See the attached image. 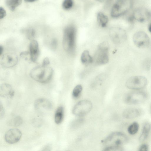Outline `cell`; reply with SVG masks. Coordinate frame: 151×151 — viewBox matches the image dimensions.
<instances>
[{"label": "cell", "instance_id": "obj_30", "mask_svg": "<svg viewBox=\"0 0 151 151\" xmlns=\"http://www.w3.org/2000/svg\"><path fill=\"white\" fill-rule=\"evenodd\" d=\"M148 146L146 144H143L139 147L138 150L140 151H147L148 150Z\"/></svg>", "mask_w": 151, "mask_h": 151}, {"label": "cell", "instance_id": "obj_33", "mask_svg": "<svg viewBox=\"0 0 151 151\" xmlns=\"http://www.w3.org/2000/svg\"><path fill=\"white\" fill-rule=\"evenodd\" d=\"M0 118L1 119L3 118L4 115V109L2 105L1 102L0 103Z\"/></svg>", "mask_w": 151, "mask_h": 151}, {"label": "cell", "instance_id": "obj_17", "mask_svg": "<svg viewBox=\"0 0 151 151\" xmlns=\"http://www.w3.org/2000/svg\"><path fill=\"white\" fill-rule=\"evenodd\" d=\"M139 110L135 108H130L126 109L123 112V117L127 119H133L137 117L140 115Z\"/></svg>", "mask_w": 151, "mask_h": 151}, {"label": "cell", "instance_id": "obj_36", "mask_svg": "<svg viewBox=\"0 0 151 151\" xmlns=\"http://www.w3.org/2000/svg\"><path fill=\"white\" fill-rule=\"evenodd\" d=\"M37 0H24L25 1L27 2H34Z\"/></svg>", "mask_w": 151, "mask_h": 151}, {"label": "cell", "instance_id": "obj_5", "mask_svg": "<svg viewBox=\"0 0 151 151\" xmlns=\"http://www.w3.org/2000/svg\"><path fill=\"white\" fill-rule=\"evenodd\" d=\"M109 45L107 42H104L98 46L96 52L94 60L98 65L107 63L109 61Z\"/></svg>", "mask_w": 151, "mask_h": 151}, {"label": "cell", "instance_id": "obj_28", "mask_svg": "<svg viewBox=\"0 0 151 151\" xmlns=\"http://www.w3.org/2000/svg\"><path fill=\"white\" fill-rule=\"evenodd\" d=\"M83 119H79L74 121L72 123V127L74 128L78 127L83 122Z\"/></svg>", "mask_w": 151, "mask_h": 151}, {"label": "cell", "instance_id": "obj_13", "mask_svg": "<svg viewBox=\"0 0 151 151\" xmlns=\"http://www.w3.org/2000/svg\"><path fill=\"white\" fill-rule=\"evenodd\" d=\"M110 33L113 41L116 43H120L124 41L127 37L125 30L119 27L112 28L110 29Z\"/></svg>", "mask_w": 151, "mask_h": 151}, {"label": "cell", "instance_id": "obj_6", "mask_svg": "<svg viewBox=\"0 0 151 151\" xmlns=\"http://www.w3.org/2000/svg\"><path fill=\"white\" fill-rule=\"evenodd\" d=\"M92 107L91 102L88 100H83L78 102L73 107V114L77 116H82L86 115Z\"/></svg>", "mask_w": 151, "mask_h": 151}, {"label": "cell", "instance_id": "obj_3", "mask_svg": "<svg viewBox=\"0 0 151 151\" xmlns=\"http://www.w3.org/2000/svg\"><path fill=\"white\" fill-rule=\"evenodd\" d=\"M76 30L73 26H69L64 29L63 45L64 50L70 53L74 52L75 47Z\"/></svg>", "mask_w": 151, "mask_h": 151}, {"label": "cell", "instance_id": "obj_2", "mask_svg": "<svg viewBox=\"0 0 151 151\" xmlns=\"http://www.w3.org/2000/svg\"><path fill=\"white\" fill-rule=\"evenodd\" d=\"M53 70L51 67L43 65L37 66L31 70L30 77L35 81L41 83H46L51 79Z\"/></svg>", "mask_w": 151, "mask_h": 151}, {"label": "cell", "instance_id": "obj_23", "mask_svg": "<svg viewBox=\"0 0 151 151\" xmlns=\"http://www.w3.org/2000/svg\"><path fill=\"white\" fill-rule=\"evenodd\" d=\"M139 129V124L136 122H134L128 127L127 131L129 134L134 135L137 132Z\"/></svg>", "mask_w": 151, "mask_h": 151}, {"label": "cell", "instance_id": "obj_16", "mask_svg": "<svg viewBox=\"0 0 151 151\" xmlns=\"http://www.w3.org/2000/svg\"><path fill=\"white\" fill-rule=\"evenodd\" d=\"M14 91L12 86L7 83H4L0 87V96L7 98H12L14 95Z\"/></svg>", "mask_w": 151, "mask_h": 151}, {"label": "cell", "instance_id": "obj_4", "mask_svg": "<svg viewBox=\"0 0 151 151\" xmlns=\"http://www.w3.org/2000/svg\"><path fill=\"white\" fill-rule=\"evenodd\" d=\"M133 4V0H117L112 8L111 16L116 18L124 14L131 9Z\"/></svg>", "mask_w": 151, "mask_h": 151}, {"label": "cell", "instance_id": "obj_35", "mask_svg": "<svg viewBox=\"0 0 151 151\" xmlns=\"http://www.w3.org/2000/svg\"><path fill=\"white\" fill-rule=\"evenodd\" d=\"M148 30L151 33V22L149 24L148 26Z\"/></svg>", "mask_w": 151, "mask_h": 151}, {"label": "cell", "instance_id": "obj_7", "mask_svg": "<svg viewBox=\"0 0 151 151\" xmlns=\"http://www.w3.org/2000/svg\"><path fill=\"white\" fill-rule=\"evenodd\" d=\"M147 96L146 93L142 91L130 92L124 97L125 102L129 104H137L144 102L147 99Z\"/></svg>", "mask_w": 151, "mask_h": 151}, {"label": "cell", "instance_id": "obj_32", "mask_svg": "<svg viewBox=\"0 0 151 151\" xmlns=\"http://www.w3.org/2000/svg\"><path fill=\"white\" fill-rule=\"evenodd\" d=\"M50 61L48 58H45L43 60L42 65L44 66H47L50 64Z\"/></svg>", "mask_w": 151, "mask_h": 151}, {"label": "cell", "instance_id": "obj_21", "mask_svg": "<svg viewBox=\"0 0 151 151\" xmlns=\"http://www.w3.org/2000/svg\"><path fill=\"white\" fill-rule=\"evenodd\" d=\"M98 21L102 27H104L106 25L108 21V17L102 13L100 12L97 15Z\"/></svg>", "mask_w": 151, "mask_h": 151}, {"label": "cell", "instance_id": "obj_37", "mask_svg": "<svg viewBox=\"0 0 151 151\" xmlns=\"http://www.w3.org/2000/svg\"><path fill=\"white\" fill-rule=\"evenodd\" d=\"M97 0L98 1H99V2H103L105 1H107V0Z\"/></svg>", "mask_w": 151, "mask_h": 151}, {"label": "cell", "instance_id": "obj_15", "mask_svg": "<svg viewBox=\"0 0 151 151\" xmlns=\"http://www.w3.org/2000/svg\"><path fill=\"white\" fill-rule=\"evenodd\" d=\"M30 59L33 62H35L39 54V45L37 42L35 40L31 41L29 45Z\"/></svg>", "mask_w": 151, "mask_h": 151}, {"label": "cell", "instance_id": "obj_26", "mask_svg": "<svg viewBox=\"0 0 151 151\" xmlns=\"http://www.w3.org/2000/svg\"><path fill=\"white\" fill-rule=\"evenodd\" d=\"M22 118L19 116H17L13 118L11 120L10 123V124L14 126H19L22 123Z\"/></svg>", "mask_w": 151, "mask_h": 151}, {"label": "cell", "instance_id": "obj_25", "mask_svg": "<svg viewBox=\"0 0 151 151\" xmlns=\"http://www.w3.org/2000/svg\"><path fill=\"white\" fill-rule=\"evenodd\" d=\"M26 36L27 38L31 41L34 40L35 35V32L33 28H29L26 31Z\"/></svg>", "mask_w": 151, "mask_h": 151}, {"label": "cell", "instance_id": "obj_29", "mask_svg": "<svg viewBox=\"0 0 151 151\" xmlns=\"http://www.w3.org/2000/svg\"><path fill=\"white\" fill-rule=\"evenodd\" d=\"M57 44L58 42L57 39L55 38L52 39L50 43L51 48L52 50H55L57 48Z\"/></svg>", "mask_w": 151, "mask_h": 151}, {"label": "cell", "instance_id": "obj_31", "mask_svg": "<svg viewBox=\"0 0 151 151\" xmlns=\"http://www.w3.org/2000/svg\"><path fill=\"white\" fill-rule=\"evenodd\" d=\"M6 13L4 8L2 7L0 8V18H3L6 15Z\"/></svg>", "mask_w": 151, "mask_h": 151}, {"label": "cell", "instance_id": "obj_34", "mask_svg": "<svg viewBox=\"0 0 151 151\" xmlns=\"http://www.w3.org/2000/svg\"><path fill=\"white\" fill-rule=\"evenodd\" d=\"M0 56H1L3 54V50H4L3 47V46H2L1 45L0 46Z\"/></svg>", "mask_w": 151, "mask_h": 151}, {"label": "cell", "instance_id": "obj_1", "mask_svg": "<svg viewBox=\"0 0 151 151\" xmlns=\"http://www.w3.org/2000/svg\"><path fill=\"white\" fill-rule=\"evenodd\" d=\"M127 136L123 133L116 132L112 133L103 141L105 151H122L121 146L128 141Z\"/></svg>", "mask_w": 151, "mask_h": 151}, {"label": "cell", "instance_id": "obj_22", "mask_svg": "<svg viewBox=\"0 0 151 151\" xmlns=\"http://www.w3.org/2000/svg\"><path fill=\"white\" fill-rule=\"evenodd\" d=\"M22 0H7L6 4L9 8L13 11L22 3Z\"/></svg>", "mask_w": 151, "mask_h": 151}, {"label": "cell", "instance_id": "obj_27", "mask_svg": "<svg viewBox=\"0 0 151 151\" xmlns=\"http://www.w3.org/2000/svg\"><path fill=\"white\" fill-rule=\"evenodd\" d=\"M73 2L72 0H64L63 3V6L65 9H69L73 6Z\"/></svg>", "mask_w": 151, "mask_h": 151}, {"label": "cell", "instance_id": "obj_19", "mask_svg": "<svg viewBox=\"0 0 151 151\" xmlns=\"http://www.w3.org/2000/svg\"><path fill=\"white\" fill-rule=\"evenodd\" d=\"M82 63L86 65L92 63L93 61V58L91 56L88 51L86 50L82 52L81 57Z\"/></svg>", "mask_w": 151, "mask_h": 151}, {"label": "cell", "instance_id": "obj_11", "mask_svg": "<svg viewBox=\"0 0 151 151\" xmlns=\"http://www.w3.org/2000/svg\"><path fill=\"white\" fill-rule=\"evenodd\" d=\"M132 18L140 22L146 21L151 17V12L148 9L143 8H138L133 12Z\"/></svg>", "mask_w": 151, "mask_h": 151}, {"label": "cell", "instance_id": "obj_14", "mask_svg": "<svg viewBox=\"0 0 151 151\" xmlns=\"http://www.w3.org/2000/svg\"><path fill=\"white\" fill-rule=\"evenodd\" d=\"M35 107L39 111H48L51 110L52 107L51 103L47 99L40 98L37 99L35 102Z\"/></svg>", "mask_w": 151, "mask_h": 151}, {"label": "cell", "instance_id": "obj_20", "mask_svg": "<svg viewBox=\"0 0 151 151\" xmlns=\"http://www.w3.org/2000/svg\"><path fill=\"white\" fill-rule=\"evenodd\" d=\"M63 115V107L62 106H60L57 108L55 114V121L56 124H59L62 122Z\"/></svg>", "mask_w": 151, "mask_h": 151}, {"label": "cell", "instance_id": "obj_10", "mask_svg": "<svg viewBox=\"0 0 151 151\" xmlns=\"http://www.w3.org/2000/svg\"><path fill=\"white\" fill-rule=\"evenodd\" d=\"M0 64L5 68H11L14 67L17 63L18 57L15 54L7 53L1 55Z\"/></svg>", "mask_w": 151, "mask_h": 151}, {"label": "cell", "instance_id": "obj_18", "mask_svg": "<svg viewBox=\"0 0 151 151\" xmlns=\"http://www.w3.org/2000/svg\"><path fill=\"white\" fill-rule=\"evenodd\" d=\"M151 129V125L149 123H146L144 124L139 137V140L140 142H142L147 139L150 131Z\"/></svg>", "mask_w": 151, "mask_h": 151}, {"label": "cell", "instance_id": "obj_9", "mask_svg": "<svg viewBox=\"0 0 151 151\" xmlns=\"http://www.w3.org/2000/svg\"><path fill=\"white\" fill-rule=\"evenodd\" d=\"M133 40L135 45L139 48L146 47L150 42L149 36L145 32L143 31L135 33L133 37Z\"/></svg>", "mask_w": 151, "mask_h": 151}, {"label": "cell", "instance_id": "obj_8", "mask_svg": "<svg viewBox=\"0 0 151 151\" xmlns=\"http://www.w3.org/2000/svg\"><path fill=\"white\" fill-rule=\"evenodd\" d=\"M147 83L146 78L142 76H137L129 78L127 81L126 85L129 89L138 90L145 88Z\"/></svg>", "mask_w": 151, "mask_h": 151}, {"label": "cell", "instance_id": "obj_12", "mask_svg": "<svg viewBox=\"0 0 151 151\" xmlns=\"http://www.w3.org/2000/svg\"><path fill=\"white\" fill-rule=\"evenodd\" d=\"M22 135V132L19 129L16 128L12 129L6 132L4 139L7 142L12 144L18 142Z\"/></svg>", "mask_w": 151, "mask_h": 151}, {"label": "cell", "instance_id": "obj_24", "mask_svg": "<svg viewBox=\"0 0 151 151\" xmlns=\"http://www.w3.org/2000/svg\"><path fill=\"white\" fill-rule=\"evenodd\" d=\"M82 90V87L80 85L76 86L73 89L72 92L73 96L74 98H77L80 96Z\"/></svg>", "mask_w": 151, "mask_h": 151}]
</instances>
